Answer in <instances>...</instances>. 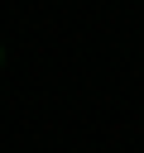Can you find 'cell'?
Here are the masks:
<instances>
[{"instance_id": "cell-1", "label": "cell", "mask_w": 144, "mask_h": 153, "mask_svg": "<svg viewBox=\"0 0 144 153\" xmlns=\"http://www.w3.org/2000/svg\"><path fill=\"white\" fill-rule=\"evenodd\" d=\"M0 62H5V53H0Z\"/></svg>"}]
</instances>
